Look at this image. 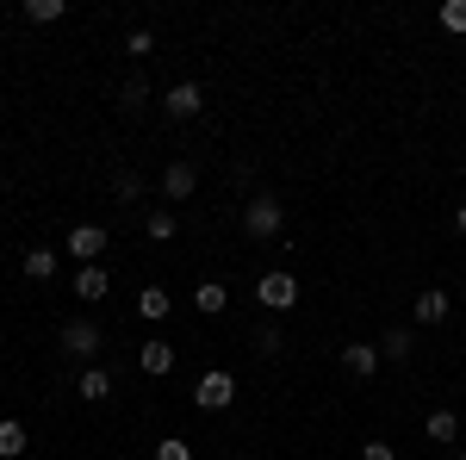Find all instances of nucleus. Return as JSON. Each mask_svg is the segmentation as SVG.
Returning <instances> with one entry per match:
<instances>
[{
	"label": "nucleus",
	"instance_id": "29",
	"mask_svg": "<svg viewBox=\"0 0 466 460\" xmlns=\"http://www.w3.org/2000/svg\"><path fill=\"white\" fill-rule=\"evenodd\" d=\"M454 460H466V455H454Z\"/></svg>",
	"mask_w": 466,
	"mask_h": 460
},
{
	"label": "nucleus",
	"instance_id": "11",
	"mask_svg": "<svg viewBox=\"0 0 466 460\" xmlns=\"http://www.w3.org/2000/svg\"><path fill=\"white\" fill-rule=\"evenodd\" d=\"M75 398H87V404L112 398V373H106V367H87V373H81V386H75Z\"/></svg>",
	"mask_w": 466,
	"mask_h": 460
},
{
	"label": "nucleus",
	"instance_id": "27",
	"mask_svg": "<svg viewBox=\"0 0 466 460\" xmlns=\"http://www.w3.org/2000/svg\"><path fill=\"white\" fill-rule=\"evenodd\" d=\"M360 460H398V455L386 448V442H367V448H360Z\"/></svg>",
	"mask_w": 466,
	"mask_h": 460
},
{
	"label": "nucleus",
	"instance_id": "10",
	"mask_svg": "<svg viewBox=\"0 0 466 460\" xmlns=\"http://www.w3.org/2000/svg\"><path fill=\"white\" fill-rule=\"evenodd\" d=\"M137 367H144L149 380H162V373H175V349L168 342H144L137 349Z\"/></svg>",
	"mask_w": 466,
	"mask_h": 460
},
{
	"label": "nucleus",
	"instance_id": "5",
	"mask_svg": "<svg viewBox=\"0 0 466 460\" xmlns=\"http://www.w3.org/2000/svg\"><path fill=\"white\" fill-rule=\"evenodd\" d=\"M206 112V87L199 81H175L168 87V118H199Z\"/></svg>",
	"mask_w": 466,
	"mask_h": 460
},
{
	"label": "nucleus",
	"instance_id": "17",
	"mask_svg": "<svg viewBox=\"0 0 466 460\" xmlns=\"http://www.w3.org/2000/svg\"><path fill=\"white\" fill-rule=\"evenodd\" d=\"M137 318H168V292H162V286H144V292H137Z\"/></svg>",
	"mask_w": 466,
	"mask_h": 460
},
{
	"label": "nucleus",
	"instance_id": "2",
	"mask_svg": "<svg viewBox=\"0 0 466 460\" xmlns=\"http://www.w3.org/2000/svg\"><path fill=\"white\" fill-rule=\"evenodd\" d=\"M280 224H287V212H280V199H268V193H255L249 206H243V230H249V237H274Z\"/></svg>",
	"mask_w": 466,
	"mask_h": 460
},
{
	"label": "nucleus",
	"instance_id": "12",
	"mask_svg": "<svg viewBox=\"0 0 466 460\" xmlns=\"http://www.w3.org/2000/svg\"><path fill=\"white\" fill-rule=\"evenodd\" d=\"M417 354V336L398 323V330H386V342H380V361H410Z\"/></svg>",
	"mask_w": 466,
	"mask_h": 460
},
{
	"label": "nucleus",
	"instance_id": "6",
	"mask_svg": "<svg viewBox=\"0 0 466 460\" xmlns=\"http://www.w3.org/2000/svg\"><path fill=\"white\" fill-rule=\"evenodd\" d=\"M63 349L69 354H100V323L94 318H69L63 323Z\"/></svg>",
	"mask_w": 466,
	"mask_h": 460
},
{
	"label": "nucleus",
	"instance_id": "7",
	"mask_svg": "<svg viewBox=\"0 0 466 460\" xmlns=\"http://www.w3.org/2000/svg\"><path fill=\"white\" fill-rule=\"evenodd\" d=\"M193 187H199V169L193 162H168L162 169V199H187Z\"/></svg>",
	"mask_w": 466,
	"mask_h": 460
},
{
	"label": "nucleus",
	"instance_id": "1",
	"mask_svg": "<svg viewBox=\"0 0 466 460\" xmlns=\"http://www.w3.org/2000/svg\"><path fill=\"white\" fill-rule=\"evenodd\" d=\"M255 299H261L268 312H292V305H299V281H292L287 268H274V274L255 281Z\"/></svg>",
	"mask_w": 466,
	"mask_h": 460
},
{
	"label": "nucleus",
	"instance_id": "20",
	"mask_svg": "<svg viewBox=\"0 0 466 460\" xmlns=\"http://www.w3.org/2000/svg\"><path fill=\"white\" fill-rule=\"evenodd\" d=\"M149 237H156V243H168V237H175V212H149V224H144Z\"/></svg>",
	"mask_w": 466,
	"mask_h": 460
},
{
	"label": "nucleus",
	"instance_id": "28",
	"mask_svg": "<svg viewBox=\"0 0 466 460\" xmlns=\"http://www.w3.org/2000/svg\"><path fill=\"white\" fill-rule=\"evenodd\" d=\"M454 230H461V237H466V206H461V212H454Z\"/></svg>",
	"mask_w": 466,
	"mask_h": 460
},
{
	"label": "nucleus",
	"instance_id": "23",
	"mask_svg": "<svg viewBox=\"0 0 466 460\" xmlns=\"http://www.w3.org/2000/svg\"><path fill=\"white\" fill-rule=\"evenodd\" d=\"M441 26H448V32H466V0H448V6H441Z\"/></svg>",
	"mask_w": 466,
	"mask_h": 460
},
{
	"label": "nucleus",
	"instance_id": "8",
	"mask_svg": "<svg viewBox=\"0 0 466 460\" xmlns=\"http://www.w3.org/2000/svg\"><path fill=\"white\" fill-rule=\"evenodd\" d=\"M342 367H349L355 380H373V373H380V349H373V342H349V349H342Z\"/></svg>",
	"mask_w": 466,
	"mask_h": 460
},
{
	"label": "nucleus",
	"instance_id": "19",
	"mask_svg": "<svg viewBox=\"0 0 466 460\" xmlns=\"http://www.w3.org/2000/svg\"><path fill=\"white\" fill-rule=\"evenodd\" d=\"M25 19H37V26L63 19V0H25Z\"/></svg>",
	"mask_w": 466,
	"mask_h": 460
},
{
	"label": "nucleus",
	"instance_id": "4",
	"mask_svg": "<svg viewBox=\"0 0 466 460\" xmlns=\"http://www.w3.org/2000/svg\"><path fill=\"white\" fill-rule=\"evenodd\" d=\"M106 243H112L106 224H75V230H69V255H75V261H87V268L100 261V249H106Z\"/></svg>",
	"mask_w": 466,
	"mask_h": 460
},
{
	"label": "nucleus",
	"instance_id": "14",
	"mask_svg": "<svg viewBox=\"0 0 466 460\" xmlns=\"http://www.w3.org/2000/svg\"><path fill=\"white\" fill-rule=\"evenodd\" d=\"M106 268H81V274H75V299H106Z\"/></svg>",
	"mask_w": 466,
	"mask_h": 460
},
{
	"label": "nucleus",
	"instance_id": "25",
	"mask_svg": "<svg viewBox=\"0 0 466 460\" xmlns=\"http://www.w3.org/2000/svg\"><path fill=\"white\" fill-rule=\"evenodd\" d=\"M149 50H156V37H149V32H131V37H125V56H149Z\"/></svg>",
	"mask_w": 466,
	"mask_h": 460
},
{
	"label": "nucleus",
	"instance_id": "30",
	"mask_svg": "<svg viewBox=\"0 0 466 460\" xmlns=\"http://www.w3.org/2000/svg\"><path fill=\"white\" fill-rule=\"evenodd\" d=\"M218 460H224V455H218Z\"/></svg>",
	"mask_w": 466,
	"mask_h": 460
},
{
	"label": "nucleus",
	"instance_id": "21",
	"mask_svg": "<svg viewBox=\"0 0 466 460\" xmlns=\"http://www.w3.org/2000/svg\"><path fill=\"white\" fill-rule=\"evenodd\" d=\"M156 460H193V448L180 435H168V442H156Z\"/></svg>",
	"mask_w": 466,
	"mask_h": 460
},
{
	"label": "nucleus",
	"instance_id": "16",
	"mask_svg": "<svg viewBox=\"0 0 466 460\" xmlns=\"http://www.w3.org/2000/svg\"><path fill=\"white\" fill-rule=\"evenodd\" d=\"M430 442H461V417H454V411H430Z\"/></svg>",
	"mask_w": 466,
	"mask_h": 460
},
{
	"label": "nucleus",
	"instance_id": "15",
	"mask_svg": "<svg viewBox=\"0 0 466 460\" xmlns=\"http://www.w3.org/2000/svg\"><path fill=\"white\" fill-rule=\"evenodd\" d=\"M193 305H199L206 318H218V312L230 305V292H224V281H206V286H199V292H193Z\"/></svg>",
	"mask_w": 466,
	"mask_h": 460
},
{
	"label": "nucleus",
	"instance_id": "3",
	"mask_svg": "<svg viewBox=\"0 0 466 460\" xmlns=\"http://www.w3.org/2000/svg\"><path fill=\"white\" fill-rule=\"evenodd\" d=\"M230 398H237V380H230L224 367H212V373H206V380L193 386V404H199V411H224Z\"/></svg>",
	"mask_w": 466,
	"mask_h": 460
},
{
	"label": "nucleus",
	"instance_id": "9",
	"mask_svg": "<svg viewBox=\"0 0 466 460\" xmlns=\"http://www.w3.org/2000/svg\"><path fill=\"white\" fill-rule=\"evenodd\" d=\"M448 312H454V299H448L441 286H430V292H417V323H448Z\"/></svg>",
	"mask_w": 466,
	"mask_h": 460
},
{
	"label": "nucleus",
	"instance_id": "26",
	"mask_svg": "<svg viewBox=\"0 0 466 460\" xmlns=\"http://www.w3.org/2000/svg\"><path fill=\"white\" fill-rule=\"evenodd\" d=\"M255 349H261V354H274V349H287V342H280V330H274V323H268V330H261V336H255Z\"/></svg>",
	"mask_w": 466,
	"mask_h": 460
},
{
	"label": "nucleus",
	"instance_id": "22",
	"mask_svg": "<svg viewBox=\"0 0 466 460\" xmlns=\"http://www.w3.org/2000/svg\"><path fill=\"white\" fill-rule=\"evenodd\" d=\"M112 187H118V199H137V193H144V180L131 175V169H118V175H112Z\"/></svg>",
	"mask_w": 466,
	"mask_h": 460
},
{
	"label": "nucleus",
	"instance_id": "18",
	"mask_svg": "<svg viewBox=\"0 0 466 460\" xmlns=\"http://www.w3.org/2000/svg\"><path fill=\"white\" fill-rule=\"evenodd\" d=\"M19 455H25V429L6 417V424H0V460H19Z\"/></svg>",
	"mask_w": 466,
	"mask_h": 460
},
{
	"label": "nucleus",
	"instance_id": "13",
	"mask_svg": "<svg viewBox=\"0 0 466 460\" xmlns=\"http://www.w3.org/2000/svg\"><path fill=\"white\" fill-rule=\"evenodd\" d=\"M19 268H25V281H50V274H56V249H25Z\"/></svg>",
	"mask_w": 466,
	"mask_h": 460
},
{
	"label": "nucleus",
	"instance_id": "24",
	"mask_svg": "<svg viewBox=\"0 0 466 460\" xmlns=\"http://www.w3.org/2000/svg\"><path fill=\"white\" fill-rule=\"evenodd\" d=\"M144 94H149V87H144V81H137V75H131V81L118 87V107H144Z\"/></svg>",
	"mask_w": 466,
	"mask_h": 460
}]
</instances>
